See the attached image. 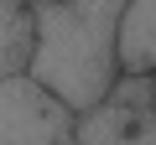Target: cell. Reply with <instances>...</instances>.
<instances>
[{"label":"cell","instance_id":"6da1fadb","mask_svg":"<svg viewBox=\"0 0 156 145\" xmlns=\"http://www.w3.org/2000/svg\"><path fill=\"white\" fill-rule=\"evenodd\" d=\"M130 0H26L31 62L26 72L73 114L94 109L120 78V16Z\"/></svg>","mask_w":156,"mask_h":145},{"label":"cell","instance_id":"7a4b0ae2","mask_svg":"<svg viewBox=\"0 0 156 145\" xmlns=\"http://www.w3.org/2000/svg\"><path fill=\"white\" fill-rule=\"evenodd\" d=\"M78 145H156V72H120L115 88L78 114Z\"/></svg>","mask_w":156,"mask_h":145},{"label":"cell","instance_id":"3957f363","mask_svg":"<svg viewBox=\"0 0 156 145\" xmlns=\"http://www.w3.org/2000/svg\"><path fill=\"white\" fill-rule=\"evenodd\" d=\"M0 145H78V114L31 72L0 78Z\"/></svg>","mask_w":156,"mask_h":145},{"label":"cell","instance_id":"277c9868","mask_svg":"<svg viewBox=\"0 0 156 145\" xmlns=\"http://www.w3.org/2000/svg\"><path fill=\"white\" fill-rule=\"evenodd\" d=\"M120 72H156V0H130L120 16Z\"/></svg>","mask_w":156,"mask_h":145},{"label":"cell","instance_id":"5b68a950","mask_svg":"<svg viewBox=\"0 0 156 145\" xmlns=\"http://www.w3.org/2000/svg\"><path fill=\"white\" fill-rule=\"evenodd\" d=\"M31 62V11L26 0H0V78L26 72Z\"/></svg>","mask_w":156,"mask_h":145}]
</instances>
